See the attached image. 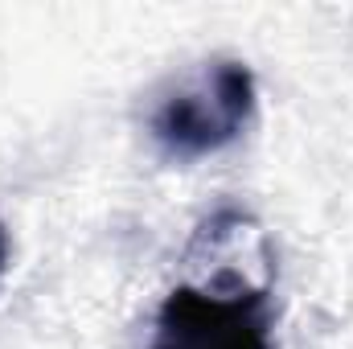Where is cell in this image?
Wrapping results in <instances>:
<instances>
[{
	"label": "cell",
	"mask_w": 353,
	"mask_h": 349,
	"mask_svg": "<svg viewBox=\"0 0 353 349\" xmlns=\"http://www.w3.org/2000/svg\"><path fill=\"white\" fill-rule=\"evenodd\" d=\"M157 349H267V337L243 304H222L185 292L169 304Z\"/></svg>",
	"instance_id": "1"
},
{
	"label": "cell",
	"mask_w": 353,
	"mask_h": 349,
	"mask_svg": "<svg viewBox=\"0 0 353 349\" xmlns=\"http://www.w3.org/2000/svg\"><path fill=\"white\" fill-rule=\"evenodd\" d=\"M0 255H4V243H0Z\"/></svg>",
	"instance_id": "2"
}]
</instances>
